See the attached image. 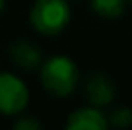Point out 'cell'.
I'll return each instance as SVG.
<instances>
[{"instance_id": "obj_1", "label": "cell", "mask_w": 132, "mask_h": 130, "mask_svg": "<svg viewBox=\"0 0 132 130\" xmlns=\"http://www.w3.org/2000/svg\"><path fill=\"white\" fill-rule=\"evenodd\" d=\"M43 87L55 96H68L79 84V68L68 55H52L41 64Z\"/></svg>"}, {"instance_id": "obj_2", "label": "cell", "mask_w": 132, "mask_h": 130, "mask_svg": "<svg viewBox=\"0 0 132 130\" xmlns=\"http://www.w3.org/2000/svg\"><path fill=\"white\" fill-rule=\"evenodd\" d=\"M71 20V7L66 0H36L30 9L32 27L45 36L63 32Z\"/></svg>"}, {"instance_id": "obj_3", "label": "cell", "mask_w": 132, "mask_h": 130, "mask_svg": "<svg viewBox=\"0 0 132 130\" xmlns=\"http://www.w3.org/2000/svg\"><path fill=\"white\" fill-rule=\"evenodd\" d=\"M29 103V89L13 73L0 71V114L16 116Z\"/></svg>"}, {"instance_id": "obj_4", "label": "cell", "mask_w": 132, "mask_h": 130, "mask_svg": "<svg viewBox=\"0 0 132 130\" xmlns=\"http://www.w3.org/2000/svg\"><path fill=\"white\" fill-rule=\"evenodd\" d=\"M84 94L88 98L89 105L93 107H105L116 96V86L105 73H93L89 75L84 84Z\"/></svg>"}, {"instance_id": "obj_5", "label": "cell", "mask_w": 132, "mask_h": 130, "mask_svg": "<svg viewBox=\"0 0 132 130\" xmlns=\"http://www.w3.org/2000/svg\"><path fill=\"white\" fill-rule=\"evenodd\" d=\"M107 127H109L107 116L93 105L73 110L66 121L68 130H105Z\"/></svg>"}, {"instance_id": "obj_6", "label": "cell", "mask_w": 132, "mask_h": 130, "mask_svg": "<svg viewBox=\"0 0 132 130\" xmlns=\"http://www.w3.org/2000/svg\"><path fill=\"white\" fill-rule=\"evenodd\" d=\"M11 57L13 61L22 68H36L43 63V55H41V50L39 46H36L34 43H29V41H18V43H13L11 48Z\"/></svg>"}, {"instance_id": "obj_7", "label": "cell", "mask_w": 132, "mask_h": 130, "mask_svg": "<svg viewBox=\"0 0 132 130\" xmlns=\"http://www.w3.org/2000/svg\"><path fill=\"white\" fill-rule=\"evenodd\" d=\"M93 11L102 18H120L125 11V0H91Z\"/></svg>"}, {"instance_id": "obj_8", "label": "cell", "mask_w": 132, "mask_h": 130, "mask_svg": "<svg viewBox=\"0 0 132 130\" xmlns=\"http://www.w3.org/2000/svg\"><path fill=\"white\" fill-rule=\"evenodd\" d=\"M107 121H109V125L116 127V128H125V127H129L132 123V110L123 109V107L116 109L109 118H107Z\"/></svg>"}, {"instance_id": "obj_9", "label": "cell", "mask_w": 132, "mask_h": 130, "mask_svg": "<svg viewBox=\"0 0 132 130\" xmlns=\"http://www.w3.org/2000/svg\"><path fill=\"white\" fill-rule=\"evenodd\" d=\"M13 127L20 128V130H38V128H41V123L36 118H32V116H23V118L14 121Z\"/></svg>"}, {"instance_id": "obj_10", "label": "cell", "mask_w": 132, "mask_h": 130, "mask_svg": "<svg viewBox=\"0 0 132 130\" xmlns=\"http://www.w3.org/2000/svg\"><path fill=\"white\" fill-rule=\"evenodd\" d=\"M4 5H5V0H0V13H2V9H4Z\"/></svg>"}, {"instance_id": "obj_11", "label": "cell", "mask_w": 132, "mask_h": 130, "mask_svg": "<svg viewBox=\"0 0 132 130\" xmlns=\"http://www.w3.org/2000/svg\"><path fill=\"white\" fill-rule=\"evenodd\" d=\"M130 2H132V0H130Z\"/></svg>"}]
</instances>
